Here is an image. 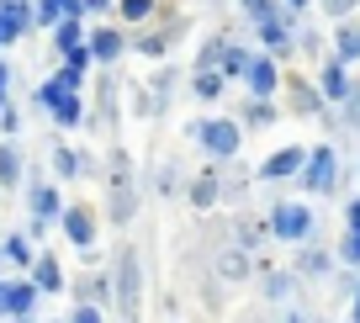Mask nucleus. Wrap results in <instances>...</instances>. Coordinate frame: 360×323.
Returning <instances> with one entry per match:
<instances>
[{
  "label": "nucleus",
  "mask_w": 360,
  "mask_h": 323,
  "mask_svg": "<svg viewBox=\"0 0 360 323\" xmlns=\"http://www.w3.org/2000/svg\"><path fill=\"white\" fill-rule=\"evenodd\" d=\"M106 223L112 228H133L138 217V175H133V154H127L122 144H112V154H106Z\"/></svg>",
  "instance_id": "1"
},
{
  "label": "nucleus",
  "mask_w": 360,
  "mask_h": 323,
  "mask_svg": "<svg viewBox=\"0 0 360 323\" xmlns=\"http://www.w3.org/2000/svg\"><path fill=\"white\" fill-rule=\"evenodd\" d=\"M112 312H122V323L143 318V260L133 244H117L112 255Z\"/></svg>",
  "instance_id": "2"
},
{
  "label": "nucleus",
  "mask_w": 360,
  "mask_h": 323,
  "mask_svg": "<svg viewBox=\"0 0 360 323\" xmlns=\"http://www.w3.org/2000/svg\"><path fill=\"white\" fill-rule=\"evenodd\" d=\"M186 138H191L212 165H233L238 148H244V127H238L233 117H223V112L217 117H196V122L186 127Z\"/></svg>",
  "instance_id": "3"
},
{
  "label": "nucleus",
  "mask_w": 360,
  "mask_h": 323,
  "mask_svg": "<svg viewBox=\"0 0 360 323\" xmlns=\"http://www.w3.org/2000/svg\"><path fill=\"white\" fill-rule=\"evenodd\" d=\"M186 32H191V16H175V0H169V6H165L148 27L127 32V53H138V58H165Z\"/></svg>",
  "instance_id": "4"
},
{
  "label": "nucleus",
  "mask_w": 360,
  "mask_h": 323,
  "mask_svg": "<svg viewBox=\"0 0 360 323\" xmlns=\"http://www.w3.org/2000/svg\"><path fill=\"white\" fill-rule=\"evenodd\" d=\"M270 223V239H281V244H313L318 239V212L307 207V201H276V207L265 212Z\"/></svg>",
  "instance_id": "5"
},
{
  "label": "nucleus",
  "mask_w": 360,
  "mask_h": 323,
  "mask_svg": "<svg viewBox=\"0 0 360 323\" xmlns=\"http://www.w3.org/2000/svg\"><path fill=\"white\" fill-rule=\"evenodd\" d=\"M297 27H302V16L297 11H276V16H265V22H255V37H259V53H270L276 64H286V58L297 53Z\"/></svg>",
  "instance_id": "6"
},
{
  "label": "nucleus",
  "mask_w": 360,
  "mask_h": 323,
  "mask_svg": "<svg viewBox=\"0 0 360 323\" xmlns=\"http://www.w3.org/2000/svg\"><path fill=\"white\" fill-rule=\"evenodd\" d=\"M297 186H302L307 196H334V191H339V148H334V144H318V148H307Z\"/></svg>",
  "instance_id": "7"
},
{
  "label": "nucleus",
  "mask_w": 360,
  "mask_h": 323,
  "mask_svg": "<svg viewBox=\"0 0 360 323\" xmlns=\"http://www.w3.org/2000/svg\"><path fill=\"white\" fill-rule=\"evenodd\" d=\"M27 212H32V223H27L22 234L43 239L48 228L58 223V212H64V191H58V180H27Z\"/></svg>",
  "instance_id": "8"
},
{
  "label": "nucleus",
  "mask_w": 360,
  "mask_h": 323,
  "mask_svg": "<svg viewBox=\"0 0 360 323\" xmlns=\"http://www.w3.org/2000/svg\"><path fill=\"white\" fill-rule=\"evenodd\" d=\"M276 96H286V112L302 117V122H328V106L318 96V85L307 75H297V69H281V90Z\"/></svg>",
  "instance_id": "9"
},
{
  "label": "nucleus",
  "mask_w": 360,
  "mask_h": 323,
  "mask_svg": "<svg viewBox=\"0 0 360 323\" xmlns=\"http://www.w3.org/2000/svg\"><path fill=\"white\" fill-rule=\"evenodd\" d=\"M58 228H64V239L79 249V255H96V239H101V212L90 207V201H64V212H58Z\"/></svg>",
  "instance_id": "10"
},
{
  "label": "nucleus",
  "mask_w": 360,
  "mask_h": 323,
  "mask_svg": "<svg viewBox=\"0 0 360 323\" xmlns=\"http://www.w3.org/2000/svg\"><path fill=\"white\" fill-rule=\"evenodd\" d=\"M255 281H259V302L270 308H292V297L302 291V281L292 276V265H276V260L255 255Z\"/></svg>",
  "instance_id": "11"
},
{
  "label": "nucleus",
  "mask_w": 360,
  "mask_h": 323,
  "mask_svg": "<svg viewBox=\"0 0 360 323\" xmlns=\"http://www.w3.org/2000/svg\"><path fill=\"white\" fill-rule=\"evenodd\" d=\"M85 53H90V64H96V69H117V64H122V53H127V32L117 22L85 27Z\"/></svg>",
  "instance_id": "12"
},
{
  "label": "nucleus",
  "mask_w": 360,
  "mask_h": 323,
  "mask_svg": "<svg viewBox=\"0 0 360 323\" xmlns=\"http://www.w3.org/2000/svg\"><path fill=\"white\" fill-rule=\"evenodd\" d=\"M302 159H307V148H302V144H281L276 154L259 159L255 180H259V186H281V180H297V175H302Z\"/></svg>",
  "instance_id": "13"
},
{
  "label": "nucleus",
  "mask_w": 360,
  "mask_h": 323,
  "mask_svg": "<svg viewBox=\"0 0 360 323\" xmlns=\"http://www.w3.org/2000/svg\"><path fill=\"white\" fill-rule=\"evenodd\" d=\"M244 85H249L255 101H276V90H281V64L255 48V53H249V69H244Z\"/></svg>",
  "instance_id": "14"
},
{
  "label": "nucleus",
  "mask_w": 360,
  "mask_h": 323,
  "mask_svg": "<svg viewBox=\"0 0 360 323\" xmlns=\"http://www.w3.org/2000/svg\"><path fill=\"white\" fill-rule=\"evenodd\" d=\"M318 96H323V106L328 112H334V106H345L349 101V90H355V75H349L345 64H339V58H323V64H318Z\"/></svg>",
  "instance_id": "15"
},
{
  "label": "nucleus",
  "mask_w": 360,
  "mask_h": 323,
  "mask_svg": "<svg viewBox=\"0 0 360 323\" xmlns=\"http://www.w3.org/2000/svg\"><path fill=\"white\" fill-rule=\"evenodd\" d=\"M64 291H75L79 308H112V270H85V276H75Z\"/></svg>",
  "instance_id": "16"
},
{
  "label": "nucleus",
  "mask_w": 360,
  "mask_h": 323,
  "mask_svg": "<svg viewBox=\"0 0 360 323\" xmlns=\"http://www.w3.org/2000/svg\"><path fill=\"white\" fill-rule=\"evenodd\" d=\"M334 265H339V260H334V249H323V244L313 239V244H302V249H297L292 276H297V281H328V276H334Z\"/></svg>",
  "instance_id": "17"
},
{
  "label": "nucleus",
  "mask_w": 360,
  "mask_h": 323,
  "mask_svg": "<svg viewBox=\"0 0 360 323\" xmlns=\"http://www.w3.org/2000/svg\"><path fill=\"white\" fill-rule=\"evenodd\" d=\"M27 281L37 286V297H58V291L69 286V276H64V265H58L53 249H37V260H32V270H27Z\"/></svg>",
  "instance_id": "18"
},
{
  "label": "nucleus",
  "mask_w": 360,
  "mask_h": 323,
  "mask_svg": "<svg viewBox=\"0 0 360 323\" xmlns=\"http://www.w3.org/2000/svg\"><path fill=\"white\" fill-rule=\"evenodd\" d=\"M212 276L228 281V286H244V281H255V255H244L238 244L217 249V255H212Z\"/></svg>",
  "instance_id": "19"
},
{
  "label": "nucleus",
  "mask_w": 360,
  "mask_h": 323,
  "mask_svg": "<svg viewBox=\"0 0 360 323\" xmlns=\"http://www.w3.org/2000/svg\"><path fill=\"white\" fill-rule=\"evenodd\" d=\"M32 32V0H0V48L22 43Z\"/></svg>",
  "instance_id": "20"
},
{
  "label": "nucleus",
  "mask_w": 360,
  "mask_h": 323,
  "mask_svg": "<svg viewBox=\"0 0 360 323\" xmlns=\"http://www.w3.org/2000/svg\"><path fill=\"white\" fill-rule=\"evenodd\" d=\"M265 239H270V223H265V217H255V212H238L233 228H228V244H238L244 255H259Z\"/></svg>",
  "instance_id": "21"
},
{
  "label": "nucleus",
  "mask_w": 360,
  "mask_h": 323,
  "mask_svg": "<svg viewBox=\"0 0 360 323\" xmlns=\"http://www.w3.org/2000/svg\"><path fill=\"white\" fill-rule=\"evenodd\" d=\"M37 302H43V297H37V286H32L27 276L6 281V318H11V323H27V318L37 312Z\"/></svg>",
  "instance_id": "22"
},
{
  "label": "nucleus",
  "mask_w": 360,
  "mask_h": 323,
  "mask_svg": "<svg viewBox=\"0 0 360 323\" xmlns=\"http://www.w3.org/2000/svg\"><path fill=\"white\" fill-rule=\"evenodd\" d=\"M186 201H191L196 212H217V201H223V180H217V165L202 170V175H191V186H186Z\"/></svg>",
  "instance_id": "23"
},
{
  "label": "nucleus",
  "mask_w": 360,
  "mask_h": 323,
  "mask_svg": "<svg viewBox=\"0 0 360 323\" xmlns=\"http://www.w3.org/2000/svg\"><path fill=\"white\" fill-rule=\"evenodd\" d=\"M165 6L169 0H117V27H122V32H138V27H148Z\"/></svg>",
  "instance_id": "24"
},
{
  "label": "nucleus",
  "mask_w": 360,
  "mask_h": 323,
  "mask_svg": "<svg viewBox=\"0 0 360 323\" xmlns=\"http://www.w3.org/2000/svg\"><path fill=\"white\" fill-rule=\"evenodd\" d=\"M48 122H53V127H64V133L85 127V90H64V96L53 101V112H48Z\"/></svg>",
  "instance_id": "25"
},
{
  "label": "nucleus",
  "mask_w": 360,
  "mask_h": 323,
  "mask_svg": "<svg viewBox=\"0 0 360 323\" xmlns=\"http://www.w3.org/2000/svg\"><path fill=\"white\" fill-rule=\"evenodd\" d=\"M328 58H339V64H360V22L349 16V22H334V43H328Z\"/></svg>",
  "instance_id": "26"
},
{
  "label": "nucleus",
  "mask_w": 360,
  "mask_h": 323,
  "mask_svg": "<svg viewBox=\"0 0 360 323\" xmlns=\"http://www.w3.org/2000/svg\"><path fill=\"white\" fill-rule=\"evenodd\" d=\"M233 122L244 127V133H259V127H276V122H281V106H276V101H255V96H249L244 106H238Z\"/></svg>",
  "instance_id": "27"
},
{
  "label": "nucleus",
  "mask_w": 360,
  "mask_h": 323,
  "mask_svg": "<svg viewBox=\"0 0 360 323\" xmlns=\"http://www.w3.org/2000/svg\"><path fill=\"white\" fill-rule=\"evenodd\" d=\"M223 96H228V80L217 69H191V101L196 106H217Z\"/></svg>",
  "instance_id": "28"
},
{
  "label": "nucleus",
  "mask_w": 360,
  "mask_h": 323,
  "mask_svg": "<svg viewBox=\"0 0 360 323\" xmlns=\"http://www.w3.org/2000/svg\"><path fill=\"white\" fill-rule=\"evenodd\" d=\"M64 16L85 22V16H79V0H32V27H48V32H53Z\"/></svg>",
  "instance_id": "29"
},
{
  "label": "nucleus",
  "mask_w": 360,
  "mask_h": 323,
  "mask_svg": "<svg viewBox=\"0 0 360 323\" xmlns=\"http://www.w3.org/2000/svg\"><path fill=\"white\" fill-rule=\"evenodd\" d=\"M0 255H6V260H11V265L27 276V270H32V260H37V244L22 234V228H16V234H6V239H0Z\"/></svg>",
  "instance_id": "30"
},
{
  "label": "nucleus",
  "mask_w": 360,
  "mask_h": 323,
  "mask_svg": "<svg viewBox=\"0 0 360 323\" xmlns=\"http://www.w3.org/2000/svg\"><path fill=\"white\" fill-rule=\"evenodd\" d=\"M48 43H53V53H75V48H85V22H75V16H64V22L48 32Z\"/></svg>",
  "instance_id": "31"
},
{
  "label": "nucleus",
  "mask_w": 360,
  "mask_h": 323,
  "mask_svg": "<svg viewBox=\"0 0 360 323\" xmlns=\"http://www.w3.org/2000/svg\"><path fill=\"white\" fill-rule=\"evenodd\" d=\"M249 53H255V48H244V43H223V53H217V75H223L228 85H233V80H244Z\"/></svg>",
  "instance_id": "32"
},
{
  "label": "nucleus",
  "mask_w": 360,
  "mask_h": 323,
  "mask_svg": "<svg viewBox=\"0 0 360 323\" xmlns=\"http://www.w3.org/2000/svg\"><path fill=\"white\" fill-rule=\"evenodd\" d=\"M22 186V148L11 138H0V191H16Z\"/></svg>",
  "instance_id": "33"
},
{
  "label": "nucleus",
  "mask_w": 360,
  "mask_h": 323,
  "mask_svg": "<svg viewBox=\"0 0 360 323\" xmlns=\"http://www.w3.org/2000/svg\"><path fill=\"white\" fill-rule=\"evenodd\" d=\"M48 165H53V180H58V186H64V180H79V148L53 144V148H48Z\"/></svg>",
  "instance_id": "34"
},
{
  "label": "nucleus",
  "mask_w": 360,
  "mask_h": 323,
  "mask_svg": "<svg viewBox=\"0 0 360 323\" xmlns=\"http://www.w3.org/2000/svg\"><path fill=\"white\" fill-rule=\"evenodd\" d=\"M334 260L345 270H360V228H345L339 234V249H334Z\"/></svg>",
  "instance_id": "35"
},
{
  "label": "nucleus",
  "mask_w": 360,
  "mask_h": 323,
  "mask_svg": "<svg viewBox=\"0 0 360 323\" xmlns=\"http://www.w3.org/2000/svg\"><path fill=\"white\" fill-rule=\"evenodd\" d=\"M175 80H180V69H175V64H165V69H159V75L148 80L143 90H148V96L159 101V106H165V101H169V90H175Z\"/></svg>",
  "instance_id": "36"
},
{
  "label": "nucleus",
  "mask_w": 360,
  "mask_h": 323,
  "mask_svg": "<svg viewBox=\"0 0 360 323\" xmlns=\"http://www.w3.org/2000/svg\"><path fill=\"white\" fill-rule=\"evenodd\" d=\"M238 11H244V22L255 27V22H265V16L281 11V0H238Z\"/></svg>",
  "instance_id": "37"
},
{
  "label": "nucleus",
  "mask_w": 360,
  "mask_h": 323,
  "mask_svg": "<svg viewBox=\"0 0 360 323\" xmlns=\"http://www.w3.org/2000/svg\"><path fill=\"white\" fill-rule=\"evenodd\" d=\"M313 6L328 16V22H349V16L360 11V0H313Z\"/></svg>",
  "instance_id": "38"
},
{
  "label": "nucleus",
  "mask_w": 360,
  "mask_h": 323,
  "mask_svg": "<svg viewBox=\"0 0 360 323\" xmlns=\"http://www.w3.org/2000/svg\"><path fill=\"white\" fill-rule=\"evenodd\" d=\"M223 43H228V37H223V32H212V37L202 43V53H196V64H191V69H217V53H223Z\"/></svg>",
  "instance_id": "39"
},
{
  "label": "nucleus",
  "mask_w": 360,
  "mask_h": 323,
  "mask_svg": "<svg viewBox=\"0 0 360 323\" xmlns=\"http://www.w3.org/2000/svg\"><path fill=\"white\" fill-rule=\"evenodd\" d=\"M217 180H223V201H244V191H249V180H255V175L233 170V175H217Z\"/></svg>",
  "instance_id": "40"
},
{
  "label": "nucleus",
  "mask_w": 360,
  "mask_h": 323,
  "mask_svg": "<svg viewBox=\"0 0 360 323\" xmlns=\"http://www.w3.org/2000/svg\"><path fill=\"white\" fill-rule=\"evenodd\" d=\"M297 48H307L302 58H313V53H323L328 43H323V32H318V27H307V22H302V27H297Z\"/></svg>",
  "instance_id": "41"
},
{
  "label": "nucleus",
  "mask_w": 360,
  "mask_h": 323,
  "mask_svg": "<svg viewBox=\"0 0 360 323\" xmlns=\"http://www.w3.org/2000/svg\"><path fill=\"white\" fill-rule=\"evenodd\" d=\"M106 11H117V0H79V16H85V27H90V22H101Z\"/></svg>",
  "instance_id": "42"
},
{
  "label": "nucleus",
  "mask_w": 360,
  "mask_h": 323,
  "mask_svg": "<svg viewBox=\"0 0 360 323\" xmlns=\"http://www.w3.org/2000/svg\"><path fill=\"white\" fill-rule=\"evenodd\" d=\"M48 80H53V85H64V90H85V75H79V69H69V64H58Z\"/></svg>",
  "instance_id": "43"
},
{
  "label": "nucleus",
  "mask_w": 360,
  "mask_h": 323,
  "mask_svg": "<svg viewBox=\"0 0 360 323\" xmlns=\"http://www.w3.org/2000/svg\"><path fill=\"white\" fill-rule=\"evenodd\" d=\"M355 286H360V270H334V291L339 297H355Z\"/></svg>",
  "instance_id": "44"
},
{
  "label": "nucleus",
  "mask_w": 360,
  "mask_h": 323,
  "mask_svg": "<svg viewBox=\"0 0 360 323\" xmlns=\"http://www.w3.org/2000/svg\"><path fill=\"white\" fill-rule=\"evenodd\" d=\"M0 133L16 144V133H22V112H16V106H6V112H0Z\"/></svg>",
  "instance_id": "45"
},
{
  "label": "nucleus",
  "mask_w": 360,
  "mask_h": 323,
  "mask_svg": "<svg viewBox=\"0 0 360 323\" xmlns=\"http://www.w3.org/2000/svg\"><path fill=\"white\" fill-rule=\"evenodd\" d=\"M64 323H106V312H101V308H75Z\"/></svg>",
  "instance_id": "46"
},
{
  "label": "nucleus",
  "mask_w": 360,
  "mask_h": 323,
  "mask_svg": "<svg viewBox=\"0 0 360 323\" xmlns=\"http://www.w3.org/2000/svg\"><path fill=\"white\" fill-rule=\"evenodd\" d=\"M64 64H69V69H79V75H90V53H85V48H75V53H69Z\"/></svg>",
  "instance_id": "47"
},
{
  "label": "nucleus",
  "mask_w": 360,
  "mask_h": 323,
  "mask_svg": "<svg viewBox=\"0 0 360 323\" xmlns=\"http://www.w3.org/2000/svg\"><path fill=\"white\" fill-rule=\"evenodd\" d=\"M345 228H360V196L345 201Z\"/></svg>",
  "instance_id": "48"
},
{
  "label": "nucleus",
  "mask_w": 360,
  "mask_h": 323,
  "mask_svg": "<svg viewBox=\"0 0 360 323\" xmlns=\"http://www.w3.org/2000/svg\"><path fill=\"white\" fill-rule=\"evenodd\" d=\"M11 96V64H6V58H0V101Z\"/></svg>",
  "instance_id": "49"
},
{
  "label": "nucleus",
  "mask_w": 360,
  "mask_h": 323,
  "mask_svg": "<svg viewBox=\"0 0 360 323\" xmlns=\"http://www.w3.org/2000/svg\"><path fill=\"white\" fill-rule=\"evenodd\" d=\"M281 323H313V318H307L302 308H286V312H281Z\"/></svg>",
  "instance_id": "50"
},
{
  "label": "nucleus",
  "mask_w": 360,
  "mask_h": 323,
  "mask_svg": "<svg viewBox=\"0 0 360 323\" xmlns=\"http://www.w3.org/2000/svg\"><path fill=\"white\" fill-rule=\"evenodd\" d=\"M281 6H286V11H297V16H302L307 6H313V0H281Z\"/></svg>",
  "instance_id": "51"
},
{
  "label": "nucleus",
  "mask_w": 360,
  "mask_h": 323,
  "mask_svg": "<svg viewBox=\"0 0 360 323\" xmlns=\"http://www.w3.org/2000/svg\"><path fill=\"white\" fill-rule=\"evenodd\" d=\"M349 318L360 323V286H355V297H349Z\"/></svg>",
  "instance_id": "52"
},
{
  "label": "nucleus",
  "mask_w": 360,
  "mask_h": 323,
  "mask_svg": "<svg viewBox=\"0 0 360 323\" xmlns=\"http://www.w3.org/2000/svg\"><path fill=\"white\" fill-rule=\"evenodd\" d=\"M0 318H6V281H0Z\"/></svg>",
  "instance_id": "53"
},
{
  "label": "nucleus",
  "mask_w": 360,
  "mask_h": 323,
  "mask_svg": "<svg viewBox=\"0 0 360 323\" xmlns=\"http://www.w3.org/2000/svg\"><path fill=\"white\" fill-rule=\"evenodd\" d=\"M0 265H6V255H0ZM0 281H6V270H0Z\"/></svg>",
  "instance_id": "54"
},
{
  "label": "nucleus",
  "mask_w": 360,
  "mask_h": 323,
  "mask_svg": "<svg viewBox=\"0 0 360 323\" xmlns=\"http://www.w3.org/2000/svg\"><path fill=\"white\" fill-rule=\"evenodd\" d=\"M345 323H355V318H345Z\"/></svg>",
  "instance_id": "55"
},
{
  "label": "nucleus",
  "mask_w": 360,
  "mask_h": 323,
  "mask_svg": "<svg viewBox=\"0 0 360 323\" xmlns=\"http://www.w3.org/2000/svg\"><path fill=\"white\" fill-rule=\"evenodd\" d=\"M27 323H32V318H27Z\"/></svg>",
  "instance_id": "56"
}]
</instances>
